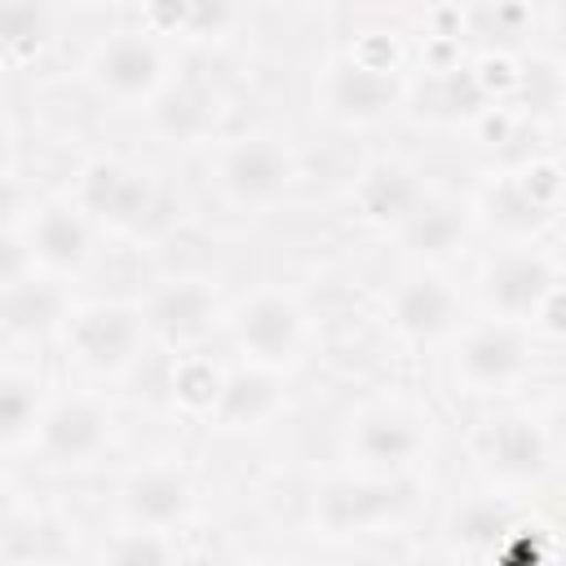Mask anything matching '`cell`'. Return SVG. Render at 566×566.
Listing matches in <instances>:
<instances>
[{
  "instance_id": "cell-1",
  "label": "cell",
  "mask_w": 566,
  "mask_h": 566,
  "mask_svg": "<svg viewBox=\"0 0 566 566\" xmlns=\"http://www.w3.org/2000/svg\"><path fill=\"white\" fill-rule=\"evenodd\" d=\"M84 84L115 106H159L172 88V57L146 27H119L84 53Z\"/></svg>"
},
{
  "instance_id": "cell-2",
  "label": "cell",
  "mask_w": 566,
  "mask_h": 566,
  "mask_svg": "<svg viewBox=\"0 0 566 566\" xmlns=\"http://www.w3.org/2000/svg\"><path fill=\"white\" fill-rule=\"evenodd\" d=\"M230 340L243 358V367H261V371H292L301 367L305 349H310V310L301 305L296 292L283 287H256L252 296H243L230 318Z\"/></svg>"
},
{
  "instance_id": "cell-3",
  "label": "cell",
  "mask_w": 566,
  "mask_h": 566,
  "mask_svg": "<svg viewBox=\"0 0 566 566\" xmlns=\"http://www.w3.org/2000/svg\"><path fill=\"white\" fill-rule=\"evenodd\" d=\"M429 447H433L429 420L398 398L363 402L345 424V460H349V473H363V478L398 482L429 455Z\"/></svg>"
},
{
  "instance_id": "cell-4",
  "label": "cell",
  "mask_w": 566,
  "mask_h": 566,
  "mask_svg": "<svg viewBox=\"0 0 566 566\" xmlns=\"http://www.w3.org/2000/svg\"><path fill=\"white\" fill-rule=\"evenodd\" d=\"M402 66L394 40L363 35L349 53H340L323 75V102L327 115L340 124H376L402 102Z\"/></svg>"
},
{
  "instance_id": "cell-5",
  "label": "cell",
  "mask_w": 566,
  "mask_h": 566,
  "mask_svg": "<svg viewBox=\"0 0 566 566\" xmlns=\"http://www.w3.org/2000/svg\"><path fill=\"white\" fill-rule=\"evenodd\" d=\"M482 305L495 323H513V327H535L544 323V332H557L562 318V279L557 265L535 252V248H509L495 261H486L482 279H478Z\"/></svg>"
},
{
  "instance_id": "cell-6",
  "label": "cell",
  "mask_w": 566,
  "mask_h": 566,
  "mask_svg": "<svg viewBox=\"0 0 566 566\" xmlns=\"http://www.w3.org/2000/svg\"><path fill=\"white\" fill-rule=\"evenodd\" d=\"M62 340H66V358L84 376L115 380V376H124V371L137 367V358L150 345V332H146L142 305H128V301H88V305H75L66 314Z\"/></svg>"
},
{
  "instance_id": "cell-7",
  "label": "cell",
  "mask_w": 566,
  "mask_h": 566,
  "mask_svg": "<svg viewBox=\"0 0 566 566\" xmlns=\"http://www.w3.org/2000/svg\"><path fill=\"white\" fill-rule=\"evenodd\" d=\"M296 177H301V159L283 133L252 128L221 142L217 150V186L234 208L248 212L274 208L279 199H287Z\"/></svg>"
},
{
  "instance_id": "cell-8",
  "label": "cell",
  "mask_w": 566,
  "mask_h": 566,
  "mask_svg": "<svg viewBox=\"0 0 566 566\" xmlns=\"http://www.w3.org/2000/svg\"><path fill=\"white\" fill-rule=\"evenodd\" d=\"M535 340L526 327L513 323H469L451 340V380L469 398H495L513 394L531 376Z\"/></svg>"
},
{
  "instance_id": "cell-9",
  "label": "cell",
  "mask_w": 566,
  "mask_h": 566,
  "mask_svg": "<svg viewBox=\"0 0 566 566\" xmlns=\"http://www.w3.org/2000/svg\"><path fill=\"white\" fill-rule=\"evenodd\" d=\"M407 500L394 478H363V473H336L327 478L310 500V526L314 535L340 544L380 535L402 517Z\"/></svg>"
},
{
  "instance_id": "cell-10",
  "label": "cell",
  "mask_w": 566,
  "mask_h": 566,
  "mask_svg": "<svg viewBox=\"0 0 566 566\" xmlns=\"http://www.w3.org/2000/svg\"><path fill=\"white\" fill-rule=\"evenodd\" d=\"M71 199L88 217V226H102L111 234H133L155 217L159 190H155V177L146 168L106 155V159H93L80 168Z\"/></svg>"
},
{
  "instance_id": "cell-11",
  "label": "cell",
  "mask_w": 566,
  "mask_h": 566,
  "mask_svg": "<svg viewBox=\"0 0 566 566\" xmlns=\"http://www.w3.org/2000/svg\"><path fill=\"white\" fill-rule=\"evenodd\" d=\"M115 438V411L97 394H62L44 402V416L35 424V451L53 469H84L93 464Z\"/></svg>"
},
{
  "instance_id": "cell-12",
  "label": "cell",
  "mask_w": 566,
  "mask_h": 566,
  "mask_svg": "<svg viewBox=\"0 0 566 566\" xmlns=\"http://www.w3.org/2000/svg\"><path fill=\"white\" fill-rule=\"evenodd\" d=\"M142 318H146L150 340L168 349H195L221 323V292L203 274H177V279H164L146 296Z\"/></svg>"
},
{
  "instance_id": "cell-13",
  "label": "cell",
  "mask_w": 566,
  "mask_h": 566,
  "mask_svg": "<svg viewBox=\"0 0 566 566\" xmlns=\"http://www.w3.org/2000/svg\"><path fill=\"white\" fill-rule=\"evenodd\" d=\"M482 469L491 473V482L504 495L544 482V473L553 469L548 429L531 411H509V416L491 420L486 433H482Z\"/></svg>"
},
{
  "instance_id": "cell-14",
  "label": "cell",
  "mask_w": 566,
  "mask_h": 566,
  "mask_svg": "<svg viewBox=\"0 0 566 566\" xmlns=\"http://www.w3.org/2000/svg\"><path fill=\"white\" fill-rule=\"evenodd\" d=\"M22 239H27L35 270L44 274H80L93 261V226L75 208V199H62V195L40 199L27 212Z\"/></svg>"
},
{
  "instance_id": "cell-15",
  "label": "cell",
  "mask_w": 566,
  "mask_h": 566,
  "mask_svg": "<svg viewBox=\"0 0 566 566\" xmlns=\"http://www.w3.org/2000/svg\"><path fill=\"white\" fill-rule=\"evenodd\" d=\"M119 509L124 522L137 531H172L190 517L195 509V482L181 464H146L133 469L128 482L119 486Z\"/></svg>"
},
{
  "instance_id": "cell-16",
  "label": "cell",
  "mask_w": 566,
  "mask_h": 566,
  "mask_svg": "<svg viewBox=\"0 0 566 566\" xmlns=\"http://www.w3.org/2000/svg\"><path fill=\"white\" fill-rule=\"evenodd\" d=\"M460 292L451 287V279L424 270V274H411L402 279L394 292H389V323L398 336L407 340H442V336H455L460 332Z\"/></svg>"
},
{
  "instance_id": "cell-17",
  "label": "cell",
  "mask_w": 566,
  "mask_h": 566,
  "mask_svg": "<svg viewBox=\"0 0 566 566\" xmlns=\"http://www.w3.org/2000/svg\"><path fill=\"white\" fill-rule=\"evenodd\" d=\"M429 199L433 195H429L420 168H411L402 159H376L354 181V212L367 226H385V230H402Z\"/></svg>"
},
{
  "instance_id": "cell-18",
  "label": "cell",
  "mask_w": 566,
  "mask_h": 566,
  "mask_svg": "<svg viewBox=\"0 0 566 566\" xmlns=\"http://www.w3.org/2000/svg\"><path fill=\"white\" fill-rule=\"evenodd\" d=\"M491 208L517 234L539 230L562 208V164L557 159H526L500 186H491Z\"/></svg>"
},
{
  "instance_id": "cell-19",
  "label": "cell",
  "mask_w": 566,
  "mask_h": 566,
  "mask_svg": "<svg viewBox=\"0 0 566 566\" xmlns=\"http://www.w3.org/2000/svg\"><path fill=\"white\" fill-rule=\"evenodd\" d=\"M279 411H283V376L261 371V367H234L226 371V385H221V398L208 424L221 433H248V429L270 424Z\"/></svg>"
},
{
  "instance_id": "cell-20",
  "label": "cell",
  "mask_w": 566,
  "mask_h": 566,
  "mask_svg": "<svg viewBox=\"0 0 566 566\" xmlns=\"http://www.w3.org/2000/svg\"><path fill=\"white\" fill-rule=\"evenodd\" d=\"M469 221H473L469 203H455V199H438V195H433V199L398 230V239L407 243V252L438 261V256H447V252H455V248L464 243Z\"/></svg>"
},
{
  "instance_id": "cell-21",
  "label": "cell",
  "mask_w": 566,
  "mask_h": 566,
  "mask_svg": "<svg viewBox=\"0 0 566 566\" xmlns=\"http://www.w3.org/2000/svg\"><path fill=\"white\" fill-rule=\"evenodd\" d=\"M44 380L27 367H0V447L35 438V424L44 416Z\"/></svg>"
},
{
  "instance_id": "cell-22",
  "label": "cell",
  "mask_w": 566,
  "mask_h": 566,
  "mask_svg": "<svg viewBox=\"0 0 566 566\" xmlns=\"http://www.w3.org/2000/svg\"><path fill=\"white\" fill-rule=\"evenodd\" d=\"M221 385H226V371L208 354H177L172 376H168V394H172V402L181 411L212 416V407L221 398Z\"/></svg>"
},
{
  "instance_id": "cell-23",
  "label": "cell",
  "mask_w": 566,
  "mask_h": 566,
  "mask_svg": "<svg viewBox=\"0 0 566 566\" xmlns=\"http://www.w3.org/2000/svg\"><path fill=\"white\" fill-rule=\"evenodd\" d=\"M102 566H181V557L164 531L124 526L102 544Z\"/></svg>"
},
{
  "instance_id": "cell-24",
  "label": "cell",
  "mask_w": 566,
  "mask_h": 566,
  "mask_svg": "<svg viewBox=\"0 0 566 566\" xmlns=\"http://www.w3.org/2000/svg\"><path fill=\"white\" fill-rule=\"evenodd\" d=\"M49 35H53V9L49 4H18V0L0 4V49L27 57Z\"/></svg>"
},
{
  "instance_id": "cell-25",
  "label": "cell",
  "mask_w": 566,
  "mask_h": 566,
  "mask_svg": "<svg viewBox=\"0 0 566 566\" xmlns=\"http://www.w3.org/2000/svg\"><path fill=\"white\" fill-rule=\"evenodd\" d=\"M164 119L177 137H199L212 128L217 119V93L203 88V84H186V88H168L164 97Z\"/></svg>"
},
{
  "instance_id": "cell-26",
  "label": "cell",
  "mask_w": 566,
  "mask_h": 566,
  "mask_svg": "<svg viewBox=\"0 0 566 566\" xmlns=\"http://www.w3.org/2000/svg\"><path fill=\"white\" fill-rule=\"evenodd\" d=\"M509 526H513V513H509V504H504V491L478 495V500H469V504L455 513V535H460L464 544H478V548H495Z\"/></svg>"
},
{
  "instance_id": "cell-27",
  "label": "cell",
  "mask_w": 566,
  "mask_h": 566,
  "mask_svg": "<svg viewBox=\"0 0 566 566\" xmlns=\"http://www.w3.org/2000/svg\"><path fill=\"white\" fill-rule=\"evenodd\" d=\"M35 279V261L27 252V239L18 226H0V301L13 296Z\"/></svg>"
},
{
  "instance_id": "cell-28",
  "label": "cell",
  "mask_w": 566,
  "mask_h": 566,
  "mask_svg": "<svg viewBox=\"0 0 566 566\" xmlns=\"http://www.w3.org/2000/svg\"><path fill=\"white\" fill-rule=\"evenodd\" d=\"M13 168H18V133L0 115V177H13Z\"/></svg>"
}]
</instances>
